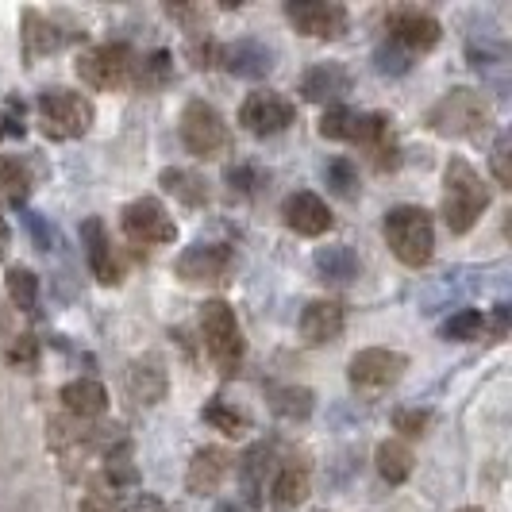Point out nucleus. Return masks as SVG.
<instances>
[{
    "label": "nucleus",
    "instance_id": "obj_1",
    "mask_svg": "<svg viewBox=\"0 0 512 512\" xmlns=\"http://www.w3.org/2000/svg\"><path fill=\"white\" fill-rule=\"evenodd\" d=\"M447 193H443V220L451 235H466V231L478 224V216L489 205V189L482 185L478 170L466 162V158H451L447 162Z\"/></svg>",
    "mask_w": 512,
    "mask_h": 512
},
{
    "label": "nucleus",
    "instance_id": "obj_2",
    "mask_svg": "<svg viewBox=\"0 0 512 512\" xmlns=\"http://www.w3.org/2000/svg\"><path fill=\"white\" fill-rule=\"evenodd\" d=\"M385 243L389 251L401 258L405 266L420 270L428 266L436 255V228H432V216L416 205H401L385 212Z\"/></svg>",
    "mask_w": 512,
    "mask_h": 512
},
{
    "label": "nucleus",
    "instance_id": "obj_3",
    "mask_svg": "<svg viewBox=\"0 0 512 512\" xmlns=\"http://www.w3.org/2000/svg\"><path fill=\"white\" fill-rule=\"evenodd\" d=\"M139 66L128 43H101L77 58V77L93 89H128L139 81Z\"/></svg>",
    "mask_w": 512,
    "mask_h": 512
},
{
    "label": "nucleus",
    "instance_id": "obj_4",
    "mask_svg": "<svg viewBox=\"0 0 512 512\" xmlns=\"http://www.w3.org/2000/svg\"><path fill=\"white\" fill-rule=\"evenodd\" d=\"M428 124L436 135L447 139H466V135H482L489 128V104L474 89H451L436 108L428 112Z\"/></svg>",
    "mask_w": 512,
    "mask_h": 512
},
{
    "label": "nucleus",
    "instance_id": "obj_5",
    "mask_svg": "<svg viewBox=\"0 0 512 512\" xmlns=\"http://www.w3.org/2000/svg\"><path fill=\"white\" fill-rule=\"evenodd\" d=\"M201 339H205L208 355L220 366V374H239V362H243V332H239V320L231 305L224 301H205L201 305Z\"/></svg>",
    "mask_w": 512,
    "mask_h": 512
},
{
    "label": "nucleus",
    "instance_id": "obj_6",
    "mask_svg": "<svg viewBox=\"0 0 512 512\" xmlns=\"http://www.w3.org/2000/svg\"><path fill=\"white\" fill-rule=\"evenodd\" d=\"M39 116H43V131L51 139H77L93 128V101L81 97L74 89H51L39 97Z\"/></svg>",
    "mask_w": 512,
    "mask_h": 512
},
{
    "label": "nucleus",
    "instance_id": "obj_7",
    "mask_svg": "<svg viewBox=\"0 0 512 512\" xmlns=\"http://www.w3.org/2000/svg\"><path fill=\"white\" fill-rule=\"evenodd\" d=\"M181 143L193 158H216V154L228 147V124L224 116L205 101L185 104L181 112Z\"/></svg>",
    "mask_w": 512,
    "mask_h": 512
},
{
    "label": "nucleus",
    "instance_id": "obj_8",
    "mask_svg": "<svg viewBox=\"0 0 512 512\" xmlns=\"http://www.w3.org/2000/svg\"><path fill=\"white\" fill-rule=\"evenodd\" d=\"M120 228H124V235H128L131 243H139V247H166V243L178 239L174 216L158 205L154 197L131 201V205L124 208V216H120Z\"/></svg>",
    "mask_w": 512,
    "mask_h": 512
},
{
    "label": "nucleus",
    "instance_id": "obj_9",
    "mask_svg": "<svg viewBox=\"0 0 512 512\" xmlns=\"http://www.w3.org/2000/svg\"><path fill=\"white\" fill-rule=\"evenodd\" d=\"M409 370V359L401 351H385V347H370L359 351L351 366H347V378L359 393H385L401 382V374Z\"/></svg>",
    "mask_w": 512,
    "mask_h": 512
},
{
    "label": "nucleus",
    "instance_id": "obj_10",
    "mask_svg": "<svg viewBox=\"0 0 512 512\" xmlns=\"http://www.w3.org/2000/svg\"><path fill=\"white\" fill-rule=\"evenodd\" d=\"M293 116H297V108L285 101L282 93H251L239 108V124L251 135H258V139L282 135L293 124Z\"/></svg>",
    "mask_w": 512,
    "mask_h": 512
},
{
    "label": "nucleus",
    "instance_id": "obj_11",
    "mask_svg": "<svg viewBox=\"0 0 512 512\" xmlns=\"http://www.w3.org/2000/svg\"><path fill=\"white\" fill-rule=\"evenodd\" d=\"M235 266V255L224 243H197L178 258V278L189 285H216L224 282Z\"/></svg>",
    "mask_w": 512,
    "mask_h": 512
},
{
    "label": "nucleus",
    "instance_id": "obj_12",
    "mask_svg": "<svg viewBox=\"0 0 512 512\" xmlns=\"http://www.w3.org/2000/svg\"><path fill=\"white\" fill-rule=\"evenodd\" d=\"M285 16L297 31H305L312 39H335L347 31V8L328 4V0H293L285 4Z\"/></svg>",
    "mask_w": 512,
    "mask_h": 512
},
{
    "label": "nucleus",
    "instance_id": "obj_13",
    "mask_svg": "<svg viewBox=\"0 0 512 512\" xmlns=\"http://www.w3.org/2000/svg\"><path fill=\"white\" fill-rule=\"evenodd\" d=\"M385 31H389L393 43H401V47L412 54L432 51L439 43V35H443L436 16H428V12H420V8H397V12H389V16H385Z\"/></svg>",
    "mask_w": 512,
    "mask_h": 512
},
{
    "label": "nucleus",
    "instance_id": "obj_14",
    "mask_svg": "<svg viewBox=\"0 0 512 512\" xmlns=\"http://www.w3.org/2000/svg\"><path fill=\"white\" fill-rule=\"evenodd\" d=\"M282 220L285 228L305 235V239H316V235L332 231V212H328V205L316 193H293V197H285Z\"/></svg>",
    "mask_w": 512,
    "mask_h": 512
},
{
    "label": "nucleus",
    "instance_id": "obj_15",
    "mask_svg": "<svg viewBox=\"0 0 512 512\" xmlns=\"http://www.w3.org/2000/svg\"><path fill=\"white\" fill-rule=\"evenodd\" d=\"M228 470H231L228 451H224V447H205V451H197V455H193V462H189L185 489H189L193 497H212L216 489L224 486Z\"/></svg>",
    "mask_w": 512,
    "mask_h": 512
},
{
    "label": "nucleus",
    "instance_id": "obj_16",
    "mask_svg": "<svg viewBox=\"0 0 512 512\" xmlns=\"http://www.w3.org/2000/svg\"><path fill=\"white\" fill-rule=\"evenodd\" d=\"M81 243H85V255H89V266L97 274L101 285H116L120 282V270H116V258H112V239L97 216H89L81 224Z\"/></svg>",
    "mask_w": 512,
    "mask_h": 512
},
{
    "label": "nucleus",
    "instance_id": "obj_17",
    "mask_svg": "<svg viewBox=\"0 0 512 512\" xmlns=\"http://www.w3.org/2000/svg\"><path fill=\"white\" fill-rule=\"evenodd\" d=\"M343 324H347V316H343V305H335V301H312L301 312V335H305V343H312V347L339 339Z\"/></svg>",
    "mask_w": 512,
    "mask_h": 512
},
{
    "label": "nucleus",
    "instance_id": "obj_18",
    "mask_svg": "<svg viewBox=\"0 0 512 512\" xmlns=\"http://www.w3.org/2000/svg\"><path fill=\"white\" fill-rule=\"evenodd\" d=\"M347 89H351V77H347V70H343L339 62H324V66L308 70L305 81H301V93H305V101L328 104V108H332V104L339 101Z\"/></svg>",
    "mask_w": 512,
    "mask_h": 512
},
{
    "label": "nucleus",
    "instance_id": "obj_19",
    "mask_svg": "<svg viewBox=\"0 0 512 512\" xmlns=\"http://www.w3.org/2000/svg\"><path fill=\"white\" fill-rule=\"evenodd\" d=\"M62 405H66V412L77 416V420H97V416L108 412V393H104L101 382L81 378V382L62 385Z\"/></svg>",
    "mask_w": 512,
    "mask_h": 512
},
{
    "label": "nucleus",
    "instance_id": "obj_20",
    "mask_svg": "<svg viewBox=\"0 0 512 512\" xmlns=\"http://www.w3.org/2000/svg\"><path fill=\"white\" fill-rule=\"evenodd\" d=\"M231 74L239 77H266L274 66V54L266 51L262 43H235V47H220V58Z\"/></svg>",
    "mask_w": 512,
    "mask_h": 512
},
{
    "label": "nucleus",
    "instance_id": "obj_21",
    "mask_svg": "<svg viewBox=\"0 0 512 512\" xmlns=\"http://www.w3.org/2000/svg\"><path fill=\"white\" fill-rule=\"evenodd\" d=\"M31 193V170L20 154H0V205H24Z\"/></svg>",
    "mask_w": 512,
    "mask_h": 512
},
{
    "label": "nucleus",
    "instance_id": "obj_22",
    "mask_svg": "<svg viewBox=\"0 0 512 512\" xmlns=\"http://www.w3.org/2000/svg\"><path fill=\"white\" fill-rule=\"evenodd\" d=\"M308 497V466L305 462H285L274 478V505L278 509H297Z\"/></svg>",
    "mask_w": 512,
    "mask_h": 512
},
{
    "label": "nucleus",
    "instance_id": "obj_23",
    "mask_svg": "<svg viewBox=\"0 0 512 512\" xmlns=\"http://www.w3.org/2000/svg\"><path fill=\"white\" fill-rule=\"evenodd\" d=\"M374 462H378V474L389 486H401V482H409L416 459H412V451L401 439H385L382 447H378V455H374Z\"/></svg>",
    "mask_w": 512,
    "mask_h": 512
},
{
    "label": "nucleus",
    "instance_id": "obj_24",
    "mask_svg": "<svg viewBox=\"0 0 512 512\" xmlns=\"http://www.w3.org/2000/svg\"><path fill=\"white\" fill-rule=\"evenodd\" d=\"M128 389L135 401L154 405V401H162V393H166V370H162L158 362H135L128 374Z\"/></svg>",
    "mask_w": 512,
    "mask_h": 512
},
{
    "label": "nucleus",
    "instance_id": "obj_25",
    "mask_svg": "<svg viewBox=\"0 0 512 512\" xmlns=\"http://www.w3.org/2000/svg\"><path fill=\"white\" fill-rule=\"evenodd\" d=\"M316 266L324 278L332 282H351L359 274V258L351 255V247H328V251H316Z\"/></svg>",
    "mask_w": 512,
    "mask_h": 512
},
{
    "label": "nucleus",
    "instance_id": "obj_26",
    "mask_svg": "<svg viewBox=\"0 0 512 512\" xmlns=\"http://www.w3.org/2000/svg\"><path fill=\"white\" fill-rule=\"evenodd\" d=\"M162 185H166L178 201H185V205H205L208 201L205 181L197 178V174H189V170H162Z\"/></svg>",
    "mask_w": 512,
    "mask_h": 512
},
{
    "label": "nucleus",
    "instance_id": "obj_27",
    "mask_svg": "<svg viewBox=\"0 0 512 512\" xmlns=\"http://www.w3.org/2000/svg\"><path fill=\"white\" fill-rule=\"evenodd\" d=\"M4 289H8L12 305L24 308V312H31V308H35V301H39V278H35L31 270H24V266H12V270H8Z\"/></svg>",
    "mask_w": 512,
    "mask_h": 512
},
{
    "label": "nucleus",
    "instance_id": "obj_28",
    "mask_svg": "<svg viewBox=\"0 0 512 512\" xmlns=\"http://www.w3.org/2000/svg\"><path fill=\"white\" fill-rule=\"evenodd\" d=\"M270 397H274V412L285 416V420H305L308 412H312V393L301 389V385H282Z\"/></svg>",
    "mask_w": 512,
    "mask_h": 512
},
{
    "label": "nucleus",
    "instance_id": "obj_29",
    "mask_svg": "<svg viewBox=\"0 0 512 512\" xmlns=\"http://www.w3.org/2000/svg\"><path fill=\"white\" fill-rule=\"evenodd\" d=\"M482 328H486V316H482L478 308H462V312H455V316L443 324V339H459V343H466V339H478Z\"/></svg>",
    "mask_w": 512,
    "mask_h": 512
},
{
    "label": "nucleus",
    "instance_id": "obj_30",
    "mask_svg": "<svg viewBox=\"0 0 512 512\" xmlns=\"http://www.w3.org/2000/svg\"><path fill=\"white\" fill-rule=\"evenodd\" d=\"M320 135L324 139H339V143H351V135H355V112L343 108V104H332L324 112V120H320Z\"/></svg>",
    "mask_w": 512,
    "mask_h": 512
},
{
    "label": "nucleus",
    "instance_id": "obj_31",
    "mask_svg": "<svg viewBox=\"0 0 512 512\" xmlns=\"http://www.w3.org/2000/svg\"><path fill=\"white\" fill-rule=\"evenodd\" d=\"M205 420L212 428H220V432H228V436H239V432H247V416L243 412L228 409L224 401H212L205 409Z\"/></svg>",
    "mask_w": 512,
    "mask_h": 512
},
{
    "label": "nucleus",
    "instance_id": "obj_32",
    "mask_svg": "<svg viewBox=\"0 0 512 512\" xmlns=\"http://www.w3.org/2000/svg\"><path fill=\"white\" fill-rule=\"evenodd\" d=\"M328 185H332L339 197H359V174H355V166L347 162V158H335L332 166H328Z\"/></svg>",
    "mask_w": 512,
    "mask_h": 512
},
{
    "label": "nucleus",
    "instance_id": "obj_33",
    "mask_svg": "<svg viewBox=\"0 0 512 512\" xmlns=\"http://www.w3.org/2000/svg\"><path fill=\"white\" fill-rule=\"evenodd\" d=\"M393 428L405 432V436H424V428H428V412L401 409L397 416H393Z\"/></svg>",
    "mask_w": 512,
    "mask_h": 512
},
{
    "label": "nucleus",
    "instance_id": "obj_34",
    "mask_svg": "<svg viewBox=\"0 0 512 512\" xmlns=\"http://www.w3.org/2000/svg\"><path fill=\"white\" fill-rule=\"evenodd\" d=\"M35 355L39 351H35V339L31 335H16L12 347H8V359L16 362V366H35Z\"/></svg>",
    "mask_w": 512,
    "mask_h": 512
},
{
    "label": "nucleus",
    "instance_id": "obj_35",
    "mask_svg": "<svg viewBox=\"0 0 512 512\" xmlns=\"http://www.w3.org/2000/svg\"><path fill=\"white\" fill-rule=\"evenodd\" d=\"M493 174L501 185H512V170H509V135H501L497 139V147H493Z\"/></svg>",
    "mask_w": 512,
    "mask_h": 512
},
{
    "label": "nucleus",
    "instance_id": "obj_36",
    "mask_svg": "<svg viewBox=\"0 0 512 512\" xmlns=\"http://www.w3.org/2000/svg\"><path fill=\"white\" fill-rule=\"evenodd\" d=\"M104 478L112 482V486H135V466H124V459H108V470H104Z\"/></svg>",
    "mask_w": 512,
    "mask_h": 512
},
{
    "label": "nucleus",
    "instance_id": "obj_37",
    "mask_svg": "<svg viewBox=\"0 0 512 512\" xmlns=\"http://www.w3.org/2000/svg\"><path fill=\"white\" fill-rule=\"evenodd\" d=\"M228 181H231V189H239V193H251V189H255V185H251V181H255V174H251L247 166H239V170H228Z\"/></svg>",
    "mask_w": 512,
    "mask_h": 512
},
{
    "label": "nucleus",
    "instance_id": "obj_38",
    "mask_svg": "<svg viewBox=\"0 0 512 512\" xmlns=\"http://www.w3.org/2000/svg\"><path fill=\"white\" fill-rule=\"evenodd\" d=\"M77 512H116V505L108 501V497H101V493H89L85 501H81V509Z\"/></svg>",
    "mask_w": 512,
    "mask_h": 512
},
{
    "label": "nucleus",
    "instance_id": "obj_39",
    "mask_svg": "<svg viewBox=\"0 0 512 512\" xmlns=\"http://www.w3.org/2000/svg\"><path fill=\"white\" fill-rule=\"evenodd\" d=\"M131 512H166V509H162V501H154V497H147V493H143V497L131 505Z\"/></svg>",
    "mask_w": 512,
    "mask_h": 512
},
{
    "label": "nucleus",
    "instance_id": "obj_40",
    "mask_svg": "<svg viewBox=\"0 0 512 512\" xmlns=\"http://www.w3.org/2000/svg\"><path fill=\"white\" fill-rule=\"evenodd\" d=\"M505 328H509V308L501 305V308H497V320H493V332L505 335Z\"/></svg>",
    "mask_w": 512,
    "mask_h": 512
},
{
    "label": "nucleus",
    "instance_id": "obj_41",
    "mask_svg": "<svg viewBox=\"0 0 512 512\" xmlns=\"http://www.w3.org/2000/svg\"><path fill=\"white\" fill-rule=\"evenodd\" d=\"M8 247H12V231H8V224L0 220V258L8 255Z\"/></svg>",
    "mask_w": 512,
    "mask_h": 512
},
{
    "label": "nucleus",
    "instance_id": "obj_42",
    "mask_svg": "<svg viewBox=\"0 0 512 512\" xmlns=\"http://www.w3.org/2000/svg\"><path fill=\"white\" fill-rule=\"evenodd\" d=\"M220 512H243V509H239V505H224Z\"/></svg>",
    "mask_w": 512,
    "mask_h": 512
},
{
    "label": "nucleus",
    "instance_id": "obj_43",
    "mask_svg": "<svg viewBox=\"0 0 512 512\" xmlns=\"http://www.w3.org/2000/svg\"><path fill=\"white\" fill-rule=\"evenodd\" d=\"M462 512H478V509H462Z\"/></svg>",
    "mask_w": 512,
    "mask_h": 512
}]
</instances>
